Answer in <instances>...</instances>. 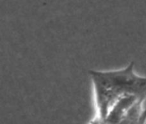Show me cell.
I'll return each instance as SVG.
<instances>
[{
	"label": "cell",
	"instance_id": "cell-1",
	"mask_svg": "<svg viewBox=\"0 0 146 124\" xmlns=\"http://www.w3.org/2000/svg\"><path fill=\"white\" fill-rule=\"evenodd\" d=\"M92 83L96 115L105 121L114 104L124 97L146 100V76L135 72L134 62L111 71H88Z\"/></svg>",
	"mask_w": 146,
	"mask_h": 124
},
{
	"label": "cell",
	"instance_id": "cell-2",
	"mask_svg": "<svg viewBox=\"0 0 146 124\" xmlns=\"http://www.w3.org/2000/svg\"><path fill=\"white\" fill-rule=\"evenodd\" d=\"M144 101L135 103L116 124H146V108Z\"/></svg>",
	"mask_w": 146,
	"mask_h": 124
},
{
	"label": "cell",
	"instance_id": "cell-3",
	"mask_svg": "<svg viewBox=\"0 0 146 124\" xmlns=\"http://www.w3.org/2000/svg\"><path fill=\"white\" fill-rule=\"evenodd\" d=\"M88 124H107V123L104 120L101 119V118H100L99 117L95 115V116H94V118L89 121Z\"/></svg>",
	"mask_w": 146,
	"mask_h": 124
}]
</instances>
